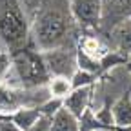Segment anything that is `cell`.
<instances>
[{
    "instance_id": "d6986e66",
    "label": "cell",
    "mask_w": 131,
    "mask_h": 131,
    "mask_svg": "<svg viewBox=\"0 0 131 131\" xmlns=\"http://www.w3.org/2000/svg\"><path fill=\"white\" fill-rule=\"evenodd\" d=\"M0 131H22L9 117H0Z\"/></svg>"
},
{
    "instance_id": "e0dca14e",
    "label": "cell",
    "mask_w": 131,
    "mask_h": 131,
    "mask_svg": "<svg viewBox=\"0 0 131 131\" xmlns=\"http://www.w3.org/2000/svg\"><path fill=\"white\" fill-rule=\"evenodd\" d=\"M9 68H11V55H9V51H2L0 53V84L4 82Z\"/></svg>"
},
{
    "instance_id": "4fadbf2b",
    "label": "cell",
    "mask_w": 131,
    "mask_h": 131,
    "mask_svg": "<svg viewBox=\"0 0 131 131\" xmlns=\"http://www.w3.org/2000/svg\"><path fill=\"white\" fill-rule=\"evenodd\" d=\"M80 49L84 53L95 57V58H102L107 53V49H104V46L100 44V40L95 38V37H86L84 40H82V44H80Z\"/></svg>"
},
{
    "instance_id": "44dd1931",
    "label": "cell",
    "mask_w": 131,
    "mask_h": 131,
    "mask_svg": "<svg viewBox=\"0 0 131 131\" xmlns=\"http://www.w3.org/2000/svg\"><path fill=\"white\" fill-rule=\"evenodd\" d=\"M124 66H126V69H127V71H129V73H131V60H129V62H126V64H124Z\"/></svg>"
},
{
    "instance_id": "8992f818",
    "label": "cell",
    "mask_w": 131,
    "mask_h": 131,
    "mask_svg": "<svg viewBox=\"0 0 131 131\" xmlns=\"http://www.w3.org/2000/svg\"><path fill=\"white\" fill-rule=\"evenodd\" d=\"M91 95H93V86H84V88H75L71 93L62 100V106L68 109L71 115H75L77 118L82 117L91 102Z\"/></svg>"
},
{
    "instance_id": "2e32d148",
    "label": "cell",
    "mask_w": 131,
    "mask_h": 131,
    "mask_svg": "<svg viewBox=\"0 0 131 131\" xmlns=\"http://www.w3.org/2000/svg\"><path fill=\"white\" fill-rule=\"evenodd\" d=\"M60 107H62V100H60V98H47L44 104L38 106L40 113L44 115V117H49V118H51Z\"/></svg>"
},
{
    "instance_id": "8fae6325",
    "label": "cell",
    "mask_w": 131,
    "mask_h": 131,
    "mask_svg": "<svg viewBox=\"0 0 131 131\" xmlns=\"http://www.w3.org/2000/svg\"><path fill=\"white\" fill-rule=\"evenodd\" d=\"M77 68L82 69V71H88V73H91V75H95V77H98V75L104 73L100 58H95V57L84 53L80 47L77 49Z\"/></svg>"
},
{
    "instance_id": "7a4b0ae2",
    "label": "cell",
    "mask_w": 131,
    "mask_h": 131,
    "mask_svg": "<svg viewBox=\"0 0 131 131\" xmlns=\"http://www.w3.org/2000/svg\"><path fill=\"white\" fill-rule=\"evenodd\" d=\"M29 22L20 0H0V40L6 51H18L27 42Z\"/></svg>"
},
{
    "instance_id": "9a60e30c",
    "label": "cell",
    "mask_w": 131,
    "mask_h": 131,
    "mask_svg": "<svg viewBox=\"0 0 131 131\" xmlns=\"http://www.w3.org/2000/svg\"><path fill=\"white\" fill-rule=\"evenodd\" d=\"M69 80H71V88L75 89V88L93 86V84H95V80H96V77H95V75H91V73H88V71L77 69V71L69 77Z\"/></svg>"
},
{
    "instance_id": "ba28073f",
    "label": "cell",
    "mask_w": 131,
    "mask_h": 131,
    "mask_svg": "<svg viewBox=\"0 0 131 131\" xmlns=\"http://www.w3.org/2000/svg\"><path fill=\"white\" fill-rule=\"evenodd\" d=\"M113 42L117 46V51L129 62L131 60V18L122 20L113 29Z\"/></svg>"
},
{
    "instance_id": "7c38bea8",
    "label": "cell",
    "mask_w": 131,
    "mask_h": 131,
    "mask_svg": "<svg viewBox=\"0 0 131 131\" xmlns=\"http://www.w3.org/2000/svg\"><path fill=\"white\" fill-rule=\"evenodd\" d=\"M71 80L68 77H51L47 82V91L51 98H60L64 100L66 96L71 93Z\"/></svg>"
},
{
    "instance_id": "5bb4252c",
    "label": "cell",
    "mask_w": 131,
    "mask_h": 131,
    "mask_svg": "<svg viewBox=\"0 0 131 131\" xmlns=\"http://www.w3.org/2000/svg\"><path fill=\"white\" fill-rule=\"evenodd\" d=\"M98 127H107V126L98 122L96 117H95V111L91 107H88L84 113H82V117L78 118V131H95Z\"/></svg>"
},
{
    "instance_id": "277c9868",
    "label": "cell",
    "mask_w": 131,
    "mask_h": 131,
    "mask_svg": "<svg viewBox=\"0 0 131 131\" xmlns=\"http://www.w3.org/2000/svg\"><path fill=\"white\" fill-rule=\"evenodd\" d=\"M44 64L51 77H71L77 68V51L69 49L68 46H60L49 51H40Z\"/></svg>"
},
{
    "instance_id": "9c48e42d",
    "label": "cell",
    "mask_w": 131,
    "mask_h": 131,
    "mask_svg": "<svg viewBox=\"0 0 131 131\" xmlns=\"http://www.w3.org/2000/svg\"><path fill=\"white\" fill-rule=\"evenodd\" d=\"M51 131H78V118L62 106L51 117Z\"/></svg>"
},
{
    "instance_id": "ac0fdd59",
    "label": "cell",
    "mask_w": 131,
    "mask_h": 131,
    "mask_svg": "<svg viewBox=\"0 0 131 131\" xmlns=\"http://www.w3.org/2000/svg\"><path fill=\"white\" fill-rule=\"evenodd\" d=\"M27 131H51V118L40 115V118H38L35 124H33Z\"/></svg>"
},
{
    "instance_id": "5b68a950",
    "label": "cell",
    "mask_w": 131,
    "mask_h": 131,
    "mask_svg": "<svg viewBox=\"0 0 131 131\" xmlns=\"http://www.w3.org/2000/svg\"><path fill=\"white\" fill-rule=\"evenodd\" d=\"M69 13L78 24L86 27H95L100 20L102 2L100 0H71Z\"/></svg>"
},
{
    "instance_id": "6da1fadb",
    "label": "cell",
    "mask_w": 131,
    "mask_h": 131,
    "mask_svg": "<svg viewBox=\"0 0 131 131\" xmlns=\"http://www.w3.org/2000/svg\"><path fill=\"white\" fill-rule=\"evenodd\" d=\"M31 31L37 51H49L66 46L69 33V13H66L62 7H46L35 15Z\"/></svg>"
},
{
    "instance_id": "7402d4cb",
    "label": "cell",
    "mask_w": 131,
    "mask_h": 131,
    "mask_svg": "<svg viewBox=\"0 0 131 131\" xmlns=\"http://www.w3.org/2000/svg\"><path fill=\"white\" fill-rule=\"evenodd\" d=\"M129 18H131V13H129Z\"/></svg>"
},
{
    "instance_id": "ffe728a7",
    "label": "cell",
    "mask_w": 131,
    "mask_h": 131,
    "mask_svg": "<svg viewBox=\"0 0 131 131\" xmlns=\"http://www.w3.org/2000/svg\"><path fill=\"white\" fill-rule=\"evenodd\" d=\"M95 131H120V129H117V127H98Z\"/></svg>"
},
{
    "instance_id": "30bf717a",
    "label": "cell",
    "mask_w": 131,
    "mask_h": 131,
    "mask_svg": "<svg viewBox=\"0 0 131 131\" xmlns=\"http://www.w3.org/2000/svg\"><path fill=\"white\" fill-rule=\"evenodd\" d=\"M40 109L38 107H22V109H18V111H15L13 115H11V120L18 126L22 131H27L33 124H35L38 118H40Z\"/></svg>"
},
{
    "instance_id": "52a82bcc",
    "label": "cell",
    "mask_w": 131,
    "mask_h": 131,
    "mask_svg": "<svg viewBox=\"0 0 131 131\" xmlns=\"http://www.w3.org/2000/svg\"><path fill=\"white\" fill-rule=\"evenodd\" d=\"M111 115H113V124L117 129L131 127V89L126 91L111 106Z\"/></svg>"
},
{
    "instance_id": "603a6c76",
    "label": "cell",
    "mask_w": 131,
    "mask_h": 131,
    "mask_svg": "<svg viewBox=\"0 0 131 131\" xmlns=\"http://www.w3.org/2000/svg\"><path fill=\"white\" fill-rule=\"evenodd\" d=\"M0 53H2V51H0Z\"/></svg>"
},
{
    "instance_id": "3957f363",
    "label": "cell",
    "mask_w": 131,
    "mask_h": 131,
    "mask_svg": "<svg viewBox=\"0 0 131 131\" xmlns=\"http://www.w3.org/2000/svg\"><path fill=\"white\" fill-rule=\"evenodd\" d=\"M11 68L15 69L16 77L20 78L22 88H38L46 86L51 75H49L42 53L37 49L22 47L11 53Z\"/></svg>"
}]
</instances>
